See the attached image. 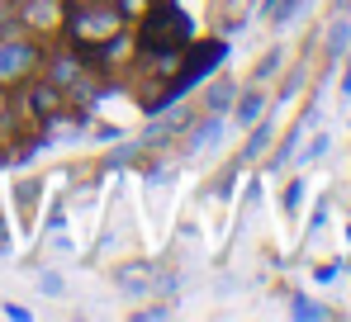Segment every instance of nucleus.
<instances>
[{
  "label": "nucleus",
  "instance_id": "f03ea898",
  "mask_svg": "<svg viewBox=\"0 0 351 322\" xmlns=\"http://www.w3.org/2000/svg\"><path fill=\"white\" fill-rule=\"evenodd\" d=\"M24 29H0V86H19L24 76H34V66L43 62L38 43L19 38Z\"/></svg>",
  "mask_w": 351,
  "mask_h": 322
},
{
  "label": "nucleus",
  "instance_id": "9b49d317",
  "mask_svg": "<svg viewBox=\"0 0 351 322\" xmlns=\"http://www.w3.org/2000/svg\"><path fill=\"white\" fill-rule=\"evenodd\" d=\"M219 133H223V123H219V119H209V123H204L199 133H190V147H204V143H214Z\"/></svg>",
  "mask_w": 351,
  "mask_h": 322
},
{
  "label": "nucleus",
  "instance_id": "20e7f679",
  "mask_svg": "<svg viewBox=\"0 0 351 322\" xmlns=\"http://www.w3.org/2000/svg\"><path fill=\"white\" fill-rule=\"evenodd\" d=\"M19 19H24V29H58L66 14H62V0H24Z\"/></svg>",
  "mask_w": 351,
  "mask_h": 322
},
{
  "label": "nucleus",
  "instance_id": "0eeeda50",
  "mask_svg": "<svg viewBox=\"0 0 351 322\" xmlns=\"http://www.w3.org/2000/svg\"><path fill=\"white\" fill-rule=\"evenodd\" d=\"M48 81H53V86H81V62H76V57H53V62H48Z\"/></svg>",
  "mask_w": 351,
  "mask_h": 322
},
{
  "label": "nucleus",
  "instance_id": "a211bd4d",
  "mask_svg": "<svg viewBox=\"0 0 351 322\" xmlns=\"http://www.w3.org/2000/svg\"><path fill=\"white\" fill-rule=\"evenodd\" d=\"M43 294H62V280H58V275H43Z\"/></svg>",
  "mask_w": 351,
  "mask_h": 322
},
{
  "label": "nucleus",
  "instance_id": "aec40b11",
  "mask_svg": "<svg viewBox=\"0 0 351 322\" xmlns=\"http://www.w3.org/2000/svg\"><path fill=\"white\" fill-rule=\"evenodd\" d=\"M0 29H5V14H0Z\"/></svg>",
  "mask_w": 351,
  "mask_h": 322
},
{
  "label": "nucleus",
  "instance_id": "1a4fd4ad",
  "mask_svg": "<svg viewBox=\"0 0 351 322\" xmlns=\"http://www.w3.org/2000/svg\"><path fill=\"white\" fill-rule=\"evenodd\" d=\"M261 109H266V95H261V90H247V95H242V100H237V123H242V128H252V123H256V119H261Z\"/></svg>",
  "mask_w": 351,
  "mask_h": 322
},
{
  "label": "nucleus",
  "instance_id": "2eb2a0df",
  "mask_svg": "<svg viewBox=\"0 0 351 322\" xmlns=\"http://www.w3.org/2000/svg\"><path fill=\"white\" fill-rule=\"evenodd\" d=\"M276 66H280V53L261 57V66H256V81H266V76H276Z\"/></svg>",
  "mask_w": 351,
  "mask_h": 322
},
{
  "label": "nucleus",
  "instance_id": "6ab92c4d",
  "mask_svg": "<svg viewBox=\"0 0 351 322\" xmlns=\"http://www.w3.org/2000/svg\"><path fill=\"white\" fill-rule=\"evenodd\" d=\"M342 90H347V95H351V71H347V81H342Z\"/></svg>",
  "mask_w": 351,
  "mask_h": 322
},
{
  "label": "nucleus",
  "instance_id": "4468645a",
  "mask_svg": "<svg viewBox=\"0 0 351 322\" xmlns=\"http://www.w3.org/2000/svg\"><path fill=\"white\" fill-rule=\"evenodd\" d=\"M294 318H328V308H318V304L299 299V304H294Z\"/></svg>",
  "mask_w": 351,
  "mask_h": 322
},
{
  "label": "nucleus",
  "instance_id": "412c9836",
  "mask_svg": "<svg viewBox=\"0 0 351 322\" xmlns=\"http://www.w3.org/2000/svg\"><path fill=\"white\" fill-rule=\"evenodd\" d=\"M76 5H86V0H76Z\"/></svg>",
  "mask_w": 351,
  "mask_h": 322
},
{
  "label": "nucleus",
  "instance_id": "f8f14e48",
  "mask_svg": "<svg viewBox=\"0 0 351 322\" xmlns=\"http://www.w3.org/2000/svg\"><path fill=\"white\" fill-rule=\"evenodd\" d=\"M347 38H351V24H342V19H337V24H332V38H328V53L337 57L342 48H347Z\"/></svg>",
  "mask_w": 351,
  "mask_h": 322
},
{
  "label": "nucleus",
  "instance_id": "f3484780",
  "mask_svg": "<svg viewBox=\"0 0 351 322\" xmlns=\"http://www.w3.org/2000/svg\"><path fill=\"white\" fill-rule=\"evenodd\" d=\"M138 318H143V322H162V318H167V308H162V304H157V308H138Z\"/></svg>",
  "mask_w": 351,
  "mask_h": 322
},
{
  "label": "nucleus",
  "instance_id": "ddd939ff",
  "mask_svg": "<svg viewBox=\"0 0 351 322\" xmlns=\"http://www.w3.org/2000/svg\"><path fill=\"white\" fill-rule=\"evenodd\" d=\"M290 10H294V0H266V5H261V14H266V19H285Z\"/></svg>",
  "mask_w": 351,
  "mask_h": 322
},
{
  "label": "nucleus",
  "instance_id": "6e6552de",
  "mask_svg": "<svg viewBox=\"0 0 351 322\" xmlns=\"http://www.w3.org/2000/svg\"><path fill=\"white\" fill-rule=\"evenodd\" d=\"M233 100H237V86H233V81H214V86L204 90V109H209V114H223Z\"/></svg>",
  "mask_w": 351,
  "mask_h": 322
},
{
  "label": "nucleus",
  "instance_id": "7ed1b4c3",
  "mask_svg": "<svg viewBox=\"0 0 351 322\" xmlns=\"http://www.w3.org/2000/svg\"><path fill=\"white\" fill-rule=\"evenodd\" d=\"M119 29H123V14H119L114 5L86 0V5L71 14V38H76V43H110Z\"/></svg>",
  "mask_w": 351,
  "mask_h": 322
},
{
  "label": "nucleus",
  "instance_id": "423d86ee",
  "mask_svg": "<svg viewBox=\"0 0 351 322\" xmlns=\"http://www.w3.org/2000/svg\"><path fill=\"white\" fill-rule=\"evenodd\" d=\"M29 109H34L38 119H53V114L62 109V90L53 86V81H48V86H34V90H29Z\"/></svg>",
  "mask_w": 351,
  "mask_h": 322
},
{
  "label": "nucleus",
  "instance_id": "9d476101",
  "mask_svg": "<svg viewBox=\"0 0 351 322\" xmlns=\"http://www.w3.org/2000/svg\"><path fill=\"white\" fill-rule=\"evenodd\" d=\"M266 143H271V123H261V119H256V123H252V143L242 147V157H247V161L261 157V147H266Z\"/></svg>",
  "mask_w": 351,
  "mask_h": 322
},
{
  "label": "nucleus",
  "instance_id": "dca6fc26",
  "mask_svg": "<svg viewBox=\"0 0 351 322\" xmlns=\"http://www.w3.org/2000/svg\"><path fill=\"white\" fill-rule=\"evenodd\" d=\"M114 10L128 19V14H143V10H147V0H114Z\"/></svg>",
  "mask_w": 351,
  "mask_h": 322
},
{
  "label": "nucleus",
  "instance_id": "f257e3e1",
  "mask_svg": "<svg viewBox=\"0 0 351 322\" xmlns=\"http://www.w3.org/2000/svg\"><path fill=\"white\" fill-rule=\"evenodd\" d=\"M185 43H190V19H185L176 5H162V10L147 14V29H143V48H147V53L171 57L176 48H185Z\"/></svg>",
  "mask_w": 351,
  "mask_h": 322
},
{
  "label": "nucleus",
  "instance_id": "39448f33",
  "mask_svg": "<svg viewBox=\"0 0 351 322\" xmlns=\"http://www.w3.org/2000/svg\"><path fill=\"white\" fill-rule=\"evenodd\" d=\"M114 280H119V289H128V294H147L152 289V266L147 261H128V266L114 270Z\"/></svg>",
  "mask_w": 351,
  "mask_h": 322
}]
</instances>
